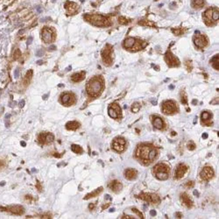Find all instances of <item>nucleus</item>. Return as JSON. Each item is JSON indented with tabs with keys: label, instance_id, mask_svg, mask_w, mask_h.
Here are the masks:
<instances>
[{
	"label": "nucleus",
	"instance_id": "nucleus-49",
	"mask_svg": "<svg viewBox=\"0 0 219 219\" xmlns=\"http://www.w3.org/2000/svg\"><path fill=\"white\" fill-rule=\"evenodd\" d=\"M20 107H23V106H24V104H25V101H24V100H22V101L20 102Z\"/></svg>",
	"mask_w": 219,
	"mask_h": 219
},
{
	"label": "nucleus",
	"instance_id": "nucleus-26",
	"mask_svg": "<svg viewBox=\"0 0 219 219\" xmlns=\"http://www.w3.org/2000/svg\"><path fill=\"white\" fill-rule=\"evenodd\" d=\"M68 4L69 5V7L66 6V8L69 10V13H70V14L75 13V12H76V11L77 10V8H78L77 5H76V4H75V3H70V2H68Z\"/></svg>",
	"mask_w": 219,
	"mask_h": 219
},
{
	"label": "nucleus",
	"instance_id": "nucleus-52",
	"mask_svg": "<svg viewBox=\"0 0 219 219\" xmlns=\"http://www.w3.org/2000/svg\"><path fill=\"white\" fill-rule=\"evenodd\" d=\"M20 144H21V146H22V147H26V142H24V141H21V143H20Z\"/></svg>",
	"mask_w": 219,
	"mask_h": 219
},
{
	"label": "nucleus",
	"instance_id": "nucleus-28",
	"mask_svg": "<svg viewBox=\"0 0 219 219\" xmlns=\"http://www.w3.org/2000/svg\"><path fill=\"white\" fill-rule=\"evenodd\" d=\"M102 190H103V188H99V189H96L94 192H92V193H90V194H88L84 199L88 200V199H90V198H91V197H95V196H97V195H99L100 193L102 192Z\"/></svg>",
	"mask_w": 219,
	"mask_h": 219
},
{
	"label": "nucleus",
	"instance_id": "nucleus-6",
	"mask_svg": "<svg viewBox=\"0 0 219 219\" xmlns=\"http://www.w3.org/2000/svg\"><path fill=\"white\" fill-rule=\"evenodd\" d=\"M108 113H109L110 117L117 119L119 118H121L122 116V111H121V108L117 104V103H112L108 109Z\"/></svg>",
	"mask_w": 219,
	"mask_h": 219
},
{
	"label": "nucleus",
	"instance_id": "nucleus-21",
	"mask_svg": "<svg viewBox=\"0 0 219 219\" xmlns=\"http://www.w3.org/2000/svg\"><path fill=\"white\" fill-rule=\"evenodd\" d=\"M180 200H181V202H182V203L186 206V207H188V208H191L192 207V205H193V202H192V201L189 199V197L188 196V195L187 194H182L181 196H180Z\"/></svg>",
	"mask_w": 219,
	"mask_h": 219
},
{
	"label": "nucleus",
	"instance_id": "nucleus-37",
	"mask_svg": "<svg viewBox=\"0 0 219 219\" xmlns=\"http://www.w3.org/2000/svg\"><path fill=\"white\" fill-rule=\"evenodd\" d=\"M132 211H133V212H135V213H136V214H137V215H138V216L140 217V218H144L143 215H142V214L140 213V211H138V209H135V208H134V209H132Z\"/></svg>",
	"mask_w": 219,
	"mask_h": 219
},
{
	"label": "nucleus",
	"instance_id": "nucleus-14",
	"mask_svg": "<svg viewBox=\"0 0 219 219\" xmlns=\"http://www.w3.org/2000/svg\"><path fill=\"white\" fill-rule=\"evenodd\" d=\"M61 98V103L64 104V105H67L69 106L70 104H72L74 102H75V97L73 95H71L69 93H64L63 95H61L60 97Z\"/></svg>",
	"mask_w": 219,
	"mask_h": 219
},
{
	"label": "nucleus",
	"instance_id": "nucleus-10",
	"mask_svg": "<svg viewBox=\"0 0 219 219\" xmlns=\"http://www.w3.org/2000/svg\"><path fill=\"white\" fill-rule=\"evenodd\" d=\"M140 197L148 202L155 203V204L159 203L160 202V198L159 197V196H157L155 194H142L141 196H140Z\"/></svg>",
	"mask_w": 219,
	"mask_h": 219
},
{
	"label": "nucleus",
	"instance_id": "nucleus-56",
	"mask_svg": "<svg viewBox=\"0 0 219 219\" xmlns=\"http://www.w3.org/2000/svg\"><path fill=\"white\" fill-rule=\"evenodd\" d=\"M48 97V95H46V96H44V97H43V99H47V97Z\"/></svg>",
	"mask_w": 219,
	"mask_h": 219
},
{
	"label": "nucleus",
	"instance_id": "nucleus-25",
	"mask_svg": "<svg viewBox=\"0 0 219 219\" xmlns=\"http://www.w3.org/2000/svg\"><path fill=\"white\" fill-rule=\"evenodd\" d=\"M135 41H136V40L133 39V38H127L126 40H125V42H124V46L126 48H131L134 46Z\"/></svg>",
	"mask_w": 219,
	"mask_h": 219
},
{
	"label": "nucleus",
	"instance_id": "nucleus-54",
	"mask_svg": "<svg viewBox=\"0 0 219 219\" xmlns=\"http://www.w3.org/2000/svg\"><path fill=\"white\" fill-rule=\"evenodd\" d=\"M37 63H38L39 65H41V64L43 63V61H42V60H38V61H37Z\"/></svg>",
	"mask_w": 219,
	"mask_h": 219
},
{
	"label": "nucleus",
	"instance_id": "nucleus-17",
	"mask_svg": "<svg viewBox=\"0 0 219 219\" xmlns=\"http://www.w3.org/2000/svg\"><path fill=\"white\" fill-rule=\"evenodd\" d=\"M54 140V137L53 134L51 133H41L39 136V140L40 143L44 144V143H50L53 140Z\"/></svg>",
	"mask_w": 219,
	"mask_h": 219
},
{
	"label": "nucleus",
	"instance_id": "nucleus-2",
	"mask_svg": "<svg viewBox=\"0 0 219 219\" xmlns=\"http://www.w3.org/2000/svg\"><path fill=\"white\" fill-rule=\"evenodd\" d=\"M103 80L98 76H95L94 78L89 81L87 84V92L90 96L96 97L100 95L101 91L103 90Z\"/></svg>",
	"mask_w": 219,
	"mask_h": 219
},
{
	"label": "nucleus",
	"instance_id": "nucleus-30",
	"mask_svg": "<svg viewBox=\"0 0 219 219\" xmlns=\"http://www.w3.org/2000/svg\"><path fill=\"white\" fill-rule=\"evenodd\" d=\"M203 0H193L192 2V5L195 6V8H201L203 5Z\"/></svg>",
	"mask_w": 219,
	"mask_h": 219
},
{
	"label": "nucleus",
	"instance_id": "nucleus-1",
	"mask_svg": "<svg viewBox=\"0 0 219 219\" xmlns=\"http://www.w3.org/2000/svg\"><path fill=\"white\" fill-rule=\"evenodd\" d=\"M9 23L7 19L0 14V84L5 76V57L7 54V47L9 43Z\"/></svg>",
	"mask_w": 219,
	"mask_h": 219
},
{
	"label": "nucleus",
	"instance_id": "nucleus-9",
	"mask_svg": "<svg viewBox=\"0 0 219 219\" xmlns=\"http://www.w3.org/2000/svg\"><path fill=\"white\" fill-rule=\"evenodd\" d=\"M165 60L167 61L168 65L169 67H177L179 66L180 61L179 60L171 53V52H168L166 54V57H165Z\"/></svg>",
	"mask_w": 219,
	"mask_h": 219
},
{
	"label": "nucleus",
	"instance_id": "nucleus-36",
	"mask_svg": "<svg viewBox=\"0 0 219 219\" xmlns=\"http://www.w3.org/2000/svg\"><path fill=\"white\" fill-rule=\"evenodd\" d=\"M119 23L120 24H122V25H125V24H127L128 22H127V20H125V18H123V17H120L119 18Z\"/></svg>",
	"mask_w": 219,
	"mask_h": 219
},
{
	"label": "nucleus",
	"instance_id": "nucleus-48",
	"mask_svg": "<svg viewBox=\"0 0 219 219\" xmlns=\"http://www.w3.org/2000/svg\"><path fill=\"white\" fill-rule=\"evenodd\" d=\"M151 103L153 104V105H156L157 104V100L155 99V100H151Z\"/></svg>",
	"mask_w": 219,
	"mask_h": 219
},
{
	"label": "nucleus",
	"instance_id": "nucleus-42",
	"mask_svg": "<svg viewBox=\"0 0 219 219\" xmlns=\"http://www.w3.org/2000/svg\"><path fill=\"white\" fill-rule=\"evenodd\" d=\"M156 214H157V213H156V211H155V210H153V209L150 211V215H151L152 217H154V216H156Z\"/></svg>",
	"mask_w": 219,
	"mask_h": 219
},
{
	"label": "nucleus",
	"instance_id": "nucleus-51",
	"mask_svg": "<svg viewBox=\"0 0 219 219\" xmlns=\"http://www.w3.org/2000/svg\"><path fill=\"white\" fill-rule=\"evenodd\" d=\"M94 207H95V205H94L93 203H91V204H90V206H89V208H90V209H94Z\"/></svg>",
	"mask_w": 219,
	"mask_h": 219
},
{
	"label": "nucleus",
	"instance_id": "nucleus-35",
	"mask_svg": "<svg viewBox=\"0 0 219 219\" xmlns=\"http://www.w3.org/2000/svg\"><path fill=\"white\" fill-rule=\"evenodd\" d=\"M45 54V52H44V50L43 49H39L37 52H36V56H38V57H40V56H42L43 54Z\"/></svg>",
	"mask_w": 219,
	"mask_h": 219
},
{
	"label": "nucleus",
	"instance_id": "nucleus-61",
	"mask_svg": "<svg viewBox=\"0 0 219 219\" xmlns=\"http://www.w3.org/2000/svg\"><path fill=\"white\" fill-rule=\"evenodd\" d=\"M69 69H71V67H69V68H67V69H66V71H69Z\"/></svg>",
	"mask_w": 219,
	"mask_h": 219
},
{
	"label": "nucleus",
	"instance_id": "nucleus-39",
	"mask_svg": "<svg viewBox=\"0 0 219 219\" xmlns=\"http://www.w3.org/2000/svg\"><path fill=\"white\" fill-rule=\"evenodd\" d=\"M195 147H196V146H195V144L193 143V142H190V144L188 145V148L189 150H194L195 149Z\"/></svg>",
	"mask_w": 219,
	"mask_h": 219
},
{
	"label": "nucleus",
	"instance_id": "nucleus-7",
	"mask_svg": "<svg viewBox=\"0 0 219 219\" xmlns=\"http://www.w3.org/2000/svg\"><path fill=\"white\" fill-rule=\"evenodd\" d=\"M162 111L165 114H172L176 111V104L174 101H165L162 104Z\"/></svg>",
	"mask_w": 219,
	"mask_h": 219
},
{
	"label": "nucleus",
	"instance_id": "nucleus-18",
	"mask_svg": "<svg viewBox=\"0 0 219 219\" xmlns=\"http://www.w3.org/2000/svg\"><path fill=\"white\" fill-rule=\"evenodd\" d=\"M5 209H7V211H10L12 214H15V215H21L24 213V208L20 205L9 206V207L5 208Z\"/></svg>",
	"mask_w": 219,
	"mask_h": 219
},
{
	"label": "nucleus",
	"instance_id": "nucleus-5",
	"mask_svg": "<svg viewBox=\"0 0 219 219\" xmlns=\"http://www.w3.org/2000/svg\"><path fill=\"white\" fill-rule=\"evenodd\" d=\"M85 19L90 21V23L94 26H109L110 23L108 20L99 14H91V15H87L85 16Z\"/></svg>",
	"mask_w": 219,
	"mask_h": 219
},
{
	"label": "nucleus",
	"instance_id": "nucleus-20",
	"mask_svg": "<svg viewBox=\"0 0 219 219\" xmlns=\"http://www.w3.org/2000/svg\"><path fill=\"white\" fill-rule=\"evenodd\" d=\"M125 178L128 180H134L137 177V171L132 168H129V169L125 170Z\"/></svg>",
	"mask_w": 219,
	"mask_h": 219
},
{
	"label": "nucleus",
	"instance_id": "nucleus-29",
	"mask_svg": "<svg viewBox=\"0 0 219 219\" xmlns=\"http://www.w3.org/2000/svg\"><path fill=\"white\" fill-rule=\"evenodd\" d=\"M211 117H212L211 113H209L208 111H204V112H202V116H201V118H202V122H204L205 124H206L207 121H209V120L211 119Z\"/></svg>",
	"mask_w": 219,
	"mask_h": 219
},
{
	"label": "nucleus",
	"instance_id": "nucleus-46",
	"mask_svg": "<svg viewBox=\"0 0 219 219\" xmlns=\"http://www.w3.org/2000/svg\"><path fill=\"white\" fill-rule=\"evenodd\" d=\"M202 137V139H203V140H206V139L208 138V133H206V132H205V133H203Z\"/></svg>",
	"mask_w": 219,
	"mask_h": 219
},
{
	"label": "nucleus",
	"instance_id": "nucleus-27",
	"mask_svg": "<svg viewBox=\"0 0 219 219\" xmlns=\"http://www.w3.org/2000/svg\"><path fill=\"white\" fill-rule=\"evenodd\" d=\"M211 65L216 70H219V64H218V55H215L211 60H210Z\"/></svg>",
	"mask_w": 219,
	"mask_h": 219
},
{
	"label": "nucleus",
	"instance_id": "nucleus-19",
	"mask_svg": "<svg viewBox=\"0 0 219 219\" xmlns=\"http://www.w3.org/2000/svg\"><path fill=\"white\" fill-rule=\"evenodd\" d=\"M109 188L113 192H115V193H119L121 191V189L123 188V186H122V184L120 183L119 181H118V180H112V181H110V183L109 184Z\"/></svg>",
	"mask_w": 219,
	"mask_h": 219
},
{
	"label": "nucleus",
	"instance_id": "nucleus-58",
	"mask_svg": "<svg viewBox=\"0 0 219 219\" xmlns=\"http://www.w3.org/2000/svg\"><path fill=\"white\" fill-rule=\"evenodd\" d=\"M154 69H155L156 70H159V67H158V66H154Z\"/></svg>",
	"mask_w": 219,
	"mask_h": 219
},
{
	"label": "nucleus",
	"instance_id": "nucleus-50",
	"mask_svg": "<svg viewBox=\"0 0 219 219\" xmlns=\"http://www.w3.org/2000/svg\"><path fill=\"white\" fill-rule=\"evenodd\" d=\"M55 48H55V46H54V45H52V46H51V47L49 48L50 50H54Z\"/></svg>",
	"mask_w": 219,
	"mask_h": 219
},
{
	"label": "nucleus",
	"instance_id": "nucleus-41",
	"mask_svg": "<svg viewBox=\"0 0 219 219\" xmlns=\"http://www.w3.org/2000/svg\"><path fill=\"white\" fill-rule=\"evenodd\" d=\"M19 74H20V70L16 69L14 71V77L15 78H18L19 77Z\"/></svg>",
	"mask_w": 219,
	"mask_h": 219
},
{
	"label": "nucleus",
	"instance_id": "nucleus-38",
	"mask_svg": "<svg viewBox=\"0 0 219 219\" xmlns=\"http://www.w3.org/2000/svg\"><path fill=\"white\" fill-rule=\"evenodd\" d=\"M181 103H182L183 104H187V103H188L187 97H186V95H185V94H184V96H183V97H181Z\"/></svg>",
	"mask_w": 219,
	"mask_h": 219
},
{
	"label": "nucleus",
	"instance_id": "nucleus-57",
	"mask_svg": "<svg viewBox=\"0 0 219 219\" xmlns=\"http://www.w3.org/2000/svg\"><path fill=\"white\" fill-rule=\"evenodd\" d=\"M176 215L178 216V218H180V217H181V216H180V213H177Z\"/></svg>",
	"mask_w": 219,
	"mask_h": 219
},
{
	"label": "nucleus",
	"instance_id": "nucleus-45",
	"mask_svg": "<svg viewBox=\"0 0 219 219\" xmlns=\"http://www.w3.org/2000/svg\"><path fill=\"white\" fill-rule=\"evenodd\" d=\"M175 6H176L175 3H171V4H170V9H174Z\"/></svg>",
	"mask_w": 219,
	"mask_h": 219
},
{
	"label": "nucleus",
	"instance_id": "nucleus-32",
	"mask_svg": "<svg viewBox=\"0 0 219 219\" xmlns=\"http://www.w3.org/2000/svg\"><path fill=\"white\" fill-rule=\"evenodd\" d=\"M140 110V104L139 103H134L132 104V106H131V110H132V112L137 113Z\"/></svg>",
	"mask_w": 219,
	"mask_h": 219
},
{
	"label": "nucleus",
	"instance_id": "nucleus-44",
	"mask_svg": "<svg viewBox=\"0 0 219 219\" xmlns=\"http://www.w3.org/2000/svg\"><path fill=\"white\" fill-rule=\"evenodd\" d=\"M32 40H33V38H32V36H30V37L28 38V40H27V45H30L31 43H32Z\"/></svg>",
	"mask_w": 219,
	"mask_h": 219
},
{
	"label": "nucleus",
	"instance_id": "nucleus-22",
	"mask_svg": "<svg viewBox=\"0 0 219 219\" xmlns=\"http://www.w3.org/2000/svg\"><path fill=\"white\" fill-rule=\"evenodd\" d=\"M84 76H85V72H80V73H77V74H75L72 76L71 77V80L75 82H81L82 80L84 79Z\"/></svg>",
	"mask_w": 219,
	"mask_h": 219
},
{
	"label": "nucleus",
	"instance_id": "nucleus-43",
	"mask_svg": "<svg viewBox=\"0 0 219 219\" xmlns=\"http://www.w3.org/2000/svg\"><path fill=\"white\" fill-rule=\"evenodd\" d=\"M20 50H16V54H15V59H18L20 57Z\"/></svg>",
	"mask_w": 219,
	"mask_h": 219
},
{
	"label": "nucleus",
	"instance_id": "nucleus-11",
	"mask_svg": "<svg viewBox=\"0 0 219 219\" xmlns=\"http://www.w3.org/2000/svg\"><path fill=\"white\" fill-rule=\"evenodd\" d=\"M214 175V171L211 168L209 167H206V168H203L201 173H200V177L201 179L204 180H210Z\"/></svg>",
	"mask_w": 219,
	"mask_h": 219
},
{
	"label": "nucleus",
	"instance_id": "nucleus-4",
	"mask_svg": "<svg viewBox=\"0 0 219 219\" xmlns=\"http://www.w3.org/2000/svg\"><path fill=\"white\" fill-rule=\"evenodd\" d=\"M152 149H153V147H151L150 146H146V145L140 146L136 152L137 158L141 159L146 164H149L151 162L150 161V153Z\"/></svg>",
	"mask_w": 219,
	"mask_h": 219
},
{
	"label": "nucleus",
	"instance_id": "nucleus-40",
	"mask_svg": "<svg viewBox=\"0 0 219 219\" xmlns=\"http://www.w3.org/2000/svg\"><path fill=\"white\" fill-rule=\"evenodd\" d=\"M193 186H194V182H193V181H189V182L185 185L186 188H192Z\"/></svg>",
	"mask_w": 219,
	"mask_h": 219
},
{
	"label": "nucleus",
	"instance_id": "nucleus-24",
	"mask_svg": "<svg viewBox=\"0 0 219 219\" xmlns=\"http://www.w3.org/2000/svg\"><path fill=\"white\" fill-rule=\"evenodd\" d=\"M80 126V124L76 121H71L67 123L66 125V128L68 130H71V131H75V130L78 129Z\"/></svg>",
	"mask_w": 219,
	"mask_h": 219
},
{
	"label": "nucleus",
	"instance_id": "nucleus-31",
	"mask_svg": "<svg viewBox=\"0 0 219 219\" xmlns=\"http://www.w3.org/2000/svg\"><path fill=\"white\" fill-rule=\"evenodd\" d=\"M71 150L76 153H82V148L80 147V146H77V145H72L71 146Z\"/></svg>",
	"mask_w": 219,
	"mask_h": 219
},
{
	"label": "nucleus",
	"instance_id": "nucleus-53",
	"mask_svg": "<svg viewBox=\"0 0 219 219\" xmlns=\"http://www.w3.org/2000/svg\"><path fill=\"white\" fill-rule=\"evenodd\" d=\"M192 103H193V104H196V103H197V101H196V100H193V101H192Z\"/></svg>",
	"mask_w": 219,
	"mask_h": 219
},
{
	"label": "nucleus",
	"instance_id": "nucleus-60",
	"mask_svg": "<svg viewBox=\"0 0 219 219\" xmlns=\"http://www.w3.org/2000/svg\"><path fill=\"white\" fill-rule=\"evenodd\" d=\"M196 119H197V118L196 117V118H195V120H194V124H196Z\"/></svg>",
	"mask_w": 219,
	"mask_h": 219
},
{
	"label": "nucleus",
	"instance_id": "nucleus-59",
	"mask_svg": "<svg viewBox=\"0 0 219 219\" xmlns=\"http://www.w3.org/2000/svg\"><path fill=\"white\" fill-rule=\"evenodd\" d=\"M114 210H115V209H114V208H112V209H110V212H113Z\"/></svg>",
	"mask_w": 219,
	"mask_h": 219
},
{
	"label": "nucleus",
	"instance_id": "nucleus-33",
	"mask_svg": "<svg viewBox=\"0 0 219 219\" xmlns=\"http://www.w3.org/2000/svg\"><path fill=\"white\" fill-rule=\"evenodd\" d=\"M219 15H218V10L217 9H213V12H212V20L214 22L217 21L218 20Z\"/></svg>",
	"mask_w": 219,
	"mask_h": 219
},
{
	"label": "nucleus",
	"instance_id": "nucleus-34",
	"mask_svg": "<svg viewBox=\"0 0 219 219\" xmlns=\"http://www.w3.org/2000/svg\"><path fill=\"white\" fill-rule=\"evenodd\" d=\"M140 25H143V26H153V23H151V22H148V21H141L139 23Z\"/></svg>",
	"mask_w": 219,
	"mask_h": 219
},
{
	"label": "nucleus",
	"instance_id": "nucleus-3",
	"mask_svg": "<svg viewBox=\"0 0 219 219\" xmlns=\"http://www.w3.org/2000/svg\"><path fill=\"white\" fill-rule=\"evenodd\" d=\"M153 174L156 178L161 180H165L169 176V168L164 163H159L153 168Z\"/></svg>",
	"mask_w": 219,
	"mask_h": 219
},
{
	"label": "nucleus",
	"instance_id": "nucleus-12",
	"mask_svg": "<svg viewBox=\"0 0 219 219\" xmlns=\"http://www.w3.org/2000/svg\"><path fill=\"white\" fill-rule=\"evenodd\" d=\"M111 47L110 45H107L103 50L102 51V57H103V62H105L107 65H110L111 63Z\"/></svg>",
	"mask_w": 219,
	"mask_h": 219
},
{
	"label": "nucleus",
	"instance_id": "nucleus-16",
	"mask_svg": "<svg viewBox=\"0 0 219 219\" xmlns=\"http://www.w3.org/2000/svg\"><path fill=\"white\" fill-rule=\"evenodd\" d=\"M187 171H188V167L186 165L180 164L179 166L177 167V168H176V171H175V177L177 179H180V178L183 177Z\"/></svg>",
	"mask_w": 219,
	"mask_h": 219
},
{
	"label": "nucleus",
	"instance_id": "nucleus-13",
	"mask_svg": "<svg viewBox=\"0 0 219 219\" xmlns=\"http://www.w3.org/2000/svg\"><path fill=\"white\" fill-rule=\"evenodd\" d=\"M53 31L49 29L48 27H44V29L41 32V38L45 43H49L54 40L53 37Z\"/></svg>",
	"mask_w": 219,
	"mask_h": 219
},
{
	"label": "nucleus",
	"instance_id": "nucleus-55",
	"mask_svg": "<svg viewBox=\"0 0 219 219\" xmlns=\"http://www.w3.org/2000/svg\"><path fill=\"white\" fill-rule=\"evenodd\" d=\"M105 199H106V200L110 199V196H109V195H106V196H105Z\"/></svg>",
	"mask_w": 219,
	"mask_h": 219
},
{
	"label": "nucleus",
	"instance_id": "nucleus-47",
	"mask_svg": "<svg viewBox=\"0 0 219 219\" xmlns=\"http://www.w3.org/2000/svg\"><path fill=\"white\" fill-rule=\"evenodd\" d=\"M193 194H194V196H199V193H198V191L197 190H194V192H193Z\"/></svg>",
	"mask_w": 219,
	"mask_h": 219
},
{
	"label": "nucleus",
	"instance_id": "nucleus-15",
	"mask_svg": "<svg viewBox=\"0 0 219 219\" xmlns=\"http://www.w3.org/2000/svg\"><path fill=\"white\" fill-rule=\"evenodd\" d=\"M194 42H195L196 47L202 48H203V47H205L207 45V39L203 35L200 34V35L194 38Z\"/></svg>",
	"mask_w": 219,
	"mask_h": 219
},
{
	"label": "nucleus",
	"instance_id": "nucleus-23",
	"mask_svg": "<svg viewBox=\"0 0 219 219\" xmlns=\"http://www.w3.org/2000/svg\"><path fill=\"white\" fill-rule=\"evenodd\" d=\"M153 126L157 129H162L163 126H164V123H163V120L161 119L159 117H156L153 121Z\"/></svg>",
	"mask_w": 219,
	"mask_h": 219
},
{
	"label": "nucleus",
	"instance_id": "nucleus-8",
	"mask_svg": "<svg viewBox=\"0 0 219 219\" xmlns=\"http://www.w3.org/2000/svg\"><path fill=\"white\" fill-rule=\"evenodd\" d=\"M125 143L126 142H125V139L117 138V139L113 140V142H112V148L115 151L119 152V153H121L125 148Z\"/></svg>",
	"mask_w": 219,
	"mask_h": 219
}]
</instances>
